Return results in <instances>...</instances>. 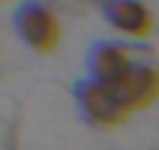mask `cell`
<instances>
[{
  "instance_id": "6da1fadb",
  "label": "cell",
  "mask_w": 159,
  "mask_h": 150,
  "mask_svg": "<svg viewBox=\"0 0 159 150\" xmlns=\"http://www.w3.org/2000/svg\"><path fill=\"white\" fill-rule=\"evenodd\" d=\"M73 96L77 101V108L82 110V115L91 122V124L98 127H115L122 120L129 117L126 108L122 105L119 96L115 94V89L110 85H103L98 80H84L75 82Z\"/></svg>"
},
{
  "instance_id": "7a4b0ae2",
  "label": "cell",
  "mask_w": 159,
  "mask_h": 150,
  "mask_svg": "<svg viewBox=\"0 0 159 150\" xmlns=\"http://www.w3.org/2000/svg\"><path fill=\"white\" fill-rule=\"evenodd\" d=\"M14 28L19 38L35 52H52L59 42V19L38 0H26L14 12Z\"/></svg>"
},
{
  "instance_id": "3957f363",
  "label": "cell",
  "mask_w": 159,
  "mask_h": 150,
  "mask_svg": "<svg viewBox=\"0 0 159 150\" xmlns=\"http://www.w3.org/2000/svg\"><path fill=\"white\" fill-rule=\"evenodd\" d=\"M112 89L131 115L136 110L148 108L159 96V70L143 61H131V66L112 85Z\"/></svg>"
},
{
  "instance_id": "277c9868",
  "label": "cell",
  "mask_w": 159,
  "mask_h": 150,
  "mask_svg": "<svg viewBox=\"0 0 159 150\" xmlns=\"http://www.w3.org/2000/svg\"><path fill=\"white\" fill-rule=\"evenodd\" d=\"M103 16L112 28L131 38H145L152 30V14L140 0H105Z\"/></svg>"
},
{
  "instance_id": "5b68a950",
  "label": "cell",
  "mask_w": 159,
  "mask_h": 150,
  "mask_svg": "<svg viewBox=\"0 0 159 150\" xmlns=\"http://www.w3.org/2000/svg\"><path fill=\"white\" fill-rule=\"evenodd\" d=\"M131 66V59L115 42H96L87 54V77L112 87Z\"/></svg>"
}]
</instances>
